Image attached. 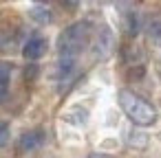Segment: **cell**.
Instances as JSON below:
<instances>
[{"label":"cell","instance_id":"1","mask_svg":"<svg viewBox=\"0 0 161 158\" xmlns=\"http://www.w3.org/2000/svg\"><path fill=\"white\" fill-rule=\"evenodd\" d=\"M91 33H93V27L86 20H80V22H73L71 27H66L60 33V38H58V53H60V57L75 59L88 46Z\"/></svg>","mask_w":161,"mask_h":158},{"label":"cell","instance_id":"2","mask_svg":"<svg viewBox=\"0 0 161 158\" xmlns=\"http://www.w3.org/2000/svg\"><path fill=\"white\" fill-rule=\"evenodd\" d=\"M119 105L126 112V116L139 127H150L157 123V108L146 99H141L139 94H135L132 90L119 92Z\"/></svg>","mask_w":161,"mask_h":158},{"label":"cell","instance_id":"13","mask_svg":"<svg viewBox=\"0 0 161 158\" xmlns=\"http://www.w3.org/2000/svg\"><path fill=\"white\" fill-rule=\"evenodd\" d=\"M9 138H11V127L7 121H0V147L9 145Z\"/></svg>","mask_w":161,"mask_h":158},{"label":"cell","instance_id":"11","mask_svg":"<svg viewBox=\"0 0 161 158\" xmlns=\"http://www.w3.org/2000/svg\"><path fill=\"white\" fill-rule=\"evenodd\" d=\"M9 94V66L0 62V103H3Z\"/></svg>","mask_w":161,"mask_h":158},{"label":"cell","instance_id":"8","mask_svg":"<svg viewBox=\"0 0 161 158\" xmlns=\"http://www.w3.org/2000/svg\"><path fill=\"white\" fill-rule=\"evenodd\" d=\"M64 121L73 123V125H84L88 121V110L82 108V105H71L66 112H64Z\"/></svg>","mask_w":161,"mask_h":158},{"label":"cell","instance_id":"4","mask_svg":"<svg viewBox=\"0 0 161 158\" xmlns=\"http://www.w3.org/2000/svg\"><path fill=\"white\" fill-rule=\"evenodd\" d=\"M42 145H44V132L42 130H27L18 138V149L20 151H36Z\"/></svg>","mask_w":161,"mask_h":158},{"label":"cell","instance_id":"12","mask_svg":"<svg viewBox=\"0 0 161 158\" xmlns=\"http://www.w3.org/2000/svg\"><path fill=\"white\" fill-rule=\"evenodd\" d=\"M148 35H150L152 42H157V44L161 46V20L150 22V27H148Z\"/></svg>","mask_w":161,"mask_h":158},{"label":"cell","instance_id":"9","mask_svg":"<svg viewBox=\"0 0 161 158\" xmlns=\"http://www.w3.org/2000/svg\"><path fill=\"white\" fill-rule=\"evenodd\" d=\"M121 24H124L126 35H128V38H135V35L139 33V27H141L137 11H124V20H121Z\"/></svg>","mask_w":161,"mask_h":158},{"label":"cell","instance_id":"10","mask_svg":"<svg viewBox=\"0 0 161 158\" xmlns=\"http://www.w3.org/2000/svg\"><path fill=\"white\" fill-rule=\"evenodd\" d=\"M75 70V59H69V57H60V62L55 64V70H53V77L58 81H64L69 79V75Z\"/></svg>","mask_w":161,"mask_h":158},{"label":"cell","instance_id":"7","mask_svg":"<svg viewBox=\"0 0 161 158\" xmlns=\"http://www.w3.org/2000/svg\"><path fill=\"white\" fill-rule=\"evenodd\" d=\"M29 18H31L33 22H38V24H49V22L53 20V13H51V9H49L47 5L36 3V5L29 7Z\"/></svg>","mask_w":161,"mask_h":158},{"label":"cell","instance_id":"15","mask_svg":"<svg viewBox=\"0 0 161 158\" xmlns=\"http://www.w3.org/2000/svg\"><path fill=\"white\" fill-rule=\"evenodd\" d=\"M86 158H110V156H106V154H97V151H95V154H88Z\"/></svg>","mask_w":161,"mask_h":158},{"label":"cell","instance_id":"6","mask_svg":"<svg viewBox=\"0 0 161 158\" xmlns=\"http://www.w3.org/2000/svg\"><path fill=\"white\" fill-rule=\"evenodd\" d=\"M20 44V31L0 27V53H14L16 46Z\"/></svg>","mask_w":161,"mask_h":158},{"label":"cell","instance_id":"14","mask_svg":"<svg viewBox=\"0 0 161 158\" xmlns=\"http://www.w3.org/2000/svg\"><path fill=\"white\" fill-rule=\"evenodd\" d=\"M36 75H38V66H36V64H29V68L25 70V77H27V81L36 79Z\"/></svg>","mask_w":161,"mask_h":158},{"label":"cell","instance_id":"3","mask_svg":"<svg viewBox=\"0 0 161 158\" xmlns=\"http://www.w3.org/2000/svg\"><path fill=\"white\" fill-rule=\"evenodd\" d=\"M47 51H49V40L42 38V35H31V38L22 44V57L29 59V62L40 59L42 55H47Z\"/></svg>","mask_w":161,"mask_h":158},{"label":"cell","instance_id":"5","mask_svg":"<svg viewBox=\"0 0 161 158\" xmlns=\"http://www.w3.org/2000/svg\"><path fill=\"white\" fill-rule=\"evenodd\" d=\"M115 46V35L108 27H102L97 31V38H95V55L97 57H106Z\"/></svg>","mask_w":161,"mask_h":158},{"label":"cell","instance_id":"16","mask_svg":"<svg viewBox=\"0 0 161 158\" xmlns=\"http://www.w3.org/2000/svg\"><path fill=\"white\" fill-rule=\"evenodd\" d=\"M62 7H66V9H75L77 3H62Z\"/></svg>","mask_w":161,"mask_h":158}]
</instances>
